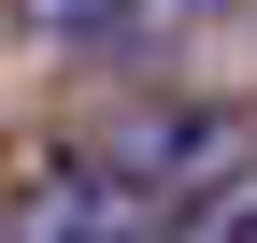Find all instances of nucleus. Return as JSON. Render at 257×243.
<instances>
[{
	"label": "nucleus",
	"instance_id": "7ed1b4c3",
	"mask_svg": "<svg viewBox=\"0 0 257 243\" xmlns=\"http://www.w3.org/2000/svg\"><path fill=\"white\" fill-rule=\"evenodd\" d=\"M157 243H257V158H229V172H200V186L157 215Z\"/></svg>",
	"mask_w": 257,
	"mask_h": 243
},
{
	"label": "nucleus",
	"instance_id": "f03ea898",
	"mask_svg": "<svg viewBox=\"0 0 257 243\" xmlns=\"http://www.w3.org/2000/svg\"><path fill=\"white\" fill-rule=\"evenodd\" d=\"M114 158H128V172H143V186H157V200H186V186H200V172H214V158H229V129H214V114H143V129H128V143H114Z\"/></svg>",
	"mask_w": 257,
	"mask_h": 243
},
{
	"label": "nucleus",
	"instance_id": "f257e3e1",
	"mask_svg": "<svg viewBox=\"0 0 257 243\" xmlns=\"http://www.w3.org/2000/svg\"><path fill=\"white\" fill-rule=\"evenodd\" d=\"M157 215H172V200L128 158H43L15 186V215H0V243H157Z\"/></svg>",
	"mask_w": 257,
	"mask_h": 243
},
{
	"label": "nucleus",
	"instance_id": "20e7f679",
	"mask_svg": "<svg viewBox=\"0 0 257 243\" xmlns=\"http://www.w3.org/2000/svg\"><path fill=\"white\" fill-rule=\"evenodd\" d=\"M157 15H186V0H15L29 43H114V29H157Z\"/></svg>",
	"mask_w": 257,
	"mask_h": 243
}]
</instances>
